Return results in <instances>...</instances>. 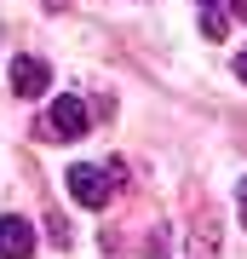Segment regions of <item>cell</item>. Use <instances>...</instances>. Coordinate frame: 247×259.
Wrapping results in <instances>:
<instances>
[{
  "instance_id": "1",
  "label": "cell",
  "mask_w": 247,
  "mask_h": 259,
  "mask_svg": "<svg viewBox=\"0 0 247 259\" xmlns=\"http://www.w3.org/2000/svg\"><path fill=\"white\" fill-rule=\"evenodd\" d=\"M115 185H121V161H110V167H92V161H75L69 167V196L81 207H104L115 196Z\"/></svg>"
},
{
  "instance_id": "2",
  "label": "cell",
  "mask_w": 247,
  "mask_h": 259,
  "mask_svg": "<svg viewBox=\"0 0 247 259\" xmlns=\"http://www.w3.org/2000/svg\"><path fill=\"white\" fill-rule=\"evenodd\" d=\"M46 87H52L46 58H35V52H18V58H12V98H46Z\"/></svg>"
},
{
  "instance_id": "3",
  "label": "cell",
  "mask_w": 247,
  "mask_h": 259,
  "mask_svg": "<svg viewBox=\"0 0 247 259\" xmlns=\"http://www.w3.org/2000/svg\"><path fill=\"white\" fill-rule=\"evenodd\" d=\"M86 127H92V115H86V104H81V98H58V104H52V115H46V133H52V139H64V144H75Z\"/></svg>"
},
{
  "instance_id": "4",
  "label": "cell",
  "mask_w": 247,
  "mask_h": 259,
  "mask_svg": "<svg viewBox=\"0 0 247 259\" xmlns=\"http://www.w3.org/2000/svg\"><path fill=\"white\" fill-rule=\"evenodd\" d=\"M29 253H35V225L6 213L0 219V259H29Z\"/></svg>"
},
{
  "instance_id": "5",
  "label": "cell",
  "mask_w": 247,
  "mask_h": 259,
  "mask_svg": "<svg viewBox=\"0 0 247 259\" xmlns=\"http://www.w3.org/2000/svg\"><path fill=\"white\" fill-rule=\"evenodd\" d=\"M202 35H207V40H224V35H230V12L207 6V12H202Z\"/></svg>"
},
{
  "instance_id": "6",
  "label": "cell",
  "mask_w": 247,
  "mask_h": 259,
  "mask_svg": "<svg viewBox=\"0 0 247 259\" xmlns=\"http://www.w3.org/2000/svg\"><path fill=\"white\" fill-rule=\"evenodd\" d=\"M46 231H52V242L64 248V242H69V219H64V213H52V219H46Z\"/></svg>"
},
{
  "instance_id": "7",
  "label": "cell",
  "mask_w": 247,
  "mask_h": 259,
  "mask_svg": "<svg viewBox=\"0 0 247 259\" xmlns=\"http://www.w3.org/2000/svg\"><path fill=\"white\" fill-rule=\"evenodd\" d=\"M236 207H241V225H247V179L236 185Z\"/></svg>"
},
{
  "instance_id": "8",
  "label": "cell",
  "mask_w": 247,
  "mask_h": 259,
  "mask_svg": "<svg viewBox=\"0 0 247 259\" xmlns=\"http://www.w3.org/2000/svg\"><path fill=\"white\" fill-rule=\"evenodd\" d=\"M230 6V18H247V0H224Z\"/></svg>"
},
{
  "instance_id": "9",
  "label": "cell",
  "mask_w": 247,
  "mask_h": 259,
  "mask_svg": "<svg viewBox=\"0 0 247 259\" xmlns=\"http://www.w3.org/2000/svg\"><path fill=\"white\" fill-rule=\"evenodd\" d=\"M236 75H241V81H247V47H241V58H236Z\"/></svg>"
},
{
  "instance_id": "10",
  "label": "cell",
  "mask_w": 247,
  "mask_h": 259,
  "mask_svg": "<svg viewBox=\"0 0 247 259\" xmlns=\"http://www.w3.org/2000/svg\"><path fill=\"white\" fill-rule=\"evenodd\" d=\"M195 6H219V0H195Z\"/></svg>"
}]
</instances>
